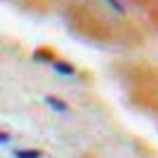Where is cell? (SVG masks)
Returning a JSON list of instances; mask_svg holds the SVG:
<instances>
[{
    "mask_svg": "<svg viewBox=\"0 0 158 158\" xmlns=\"http://www.w3.org/2000/svg\"><path fill=\"white\" fill-rule=\"evenodd\" d=\"M54 66H57V71L64 73V76H69V73H73V69L69 64H61V61H54Z\"/></svg>",
    "mask_w": 158,
    "mask_h": 158,
    "instance_id": "7a4b0ae2",
    "label": "cell"
},
{
    "mask_svg": "<svg viewBox=\"0 0 158 158\" xmlns=\"http://www.w3.org/2000/svg\"><path fill=\"white\" fill-rule=\"evenodd\" d=\"M109 2H111V5L116 7V10H120V5H118V2H116V0H109Z\"/></svg>",
    "mask_w": 158,
    "mask_h": 158,
    "instance_id": "277c9868",
    "label": "cell"
},
{
    "mask_svg": "<svg viewBox=\"0 0 158 158\" xmlns=\"http://www.w3.org/2000/svg\"><path fill=\"white\" fill-rule=\"evenodd\" d=\"M17 156H21V158H38L40 153L38 151H17Z\"/></svg>",
    "mask_w": 158,
    "mask_h": 158,
    "instance_id": "3957f363",
    "label": "cell"
},
{
    "mask_svg": "<svg viewBox=\"0 0 158 158\" xmlns=\"http://www.w3.org/2000/svg\"><path fill=\"white\" fill-rule=\"evenodd\" d=\"M47 104H50V106H54L57 111H64V109H66V104H64V102H59V99H54V97H47Z\"/></svg>",
    "mask_w": 158,
    "mask_h": 158,
    "instance_id": "6da1fadb",
    "label": "cell"
}]
</instances>
